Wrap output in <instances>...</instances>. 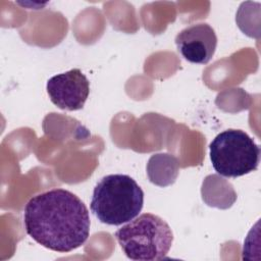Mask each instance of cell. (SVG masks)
<instances>
[{
    "mask_svg": "<svg viewBox=\"0 0 261 261\" xmlns=\"http://www.w3.org/2000/svg\"><path fill=\"white\" fill-rule=\"evenodd\" d=\"M46 88L54 105L62 110L75 111L82 109L88 99L90 82L80 68H72L49 79Z\"/></svg>",
    "mask_w": 261,
    "mask_h": 261,
    "instance_id": "cell-5",
    "label": "cell"
},
{
    "mask_svg": "<svg viewBox=\"0 0 261 261\" xmlns=\"http://www.w3.org/2000/svg\"><path fill=\"white\" fill-rule=\"evenodd\" d=\"M144 205V192L127 174H108L94 188L90 208L102 223L121 225L136 218Z\"/></svg>",
    "mask_w": 261,
    "mask_h": 261,
    "instance_id": "cell-2",
    "label": "cell"
},
{
    "mask_svg": "<svg viewBox=\"0 0 261 261\" xmlns=\"http://www.w3.org/2000/svg\"><path fill=\"white\" fill-rule=\"evenodd\" d=\"M115 239L132 260H161L168 254L173 233L165 220L152 213H143L118 228Z\"/></svg>",
    "mask_w": 261,
    "mask_h": 261,
    "instance_id": "cell-3",
    "label": "cell"
},
{
    "mask_svg": "<svg viewBox=\"0 0 261 261\" xmlns=\"http://www.w3.org/2000/svg\"><path fill=\"white\" fill-rule=\"evenodd\" d=\"M175 44L179 54L189 62L206 64L215 53L217 37L208 23H195L176 35Z\"/></svg>",
    "mask_w": 261,
    "mask_h": 261,
    "instance_id": "cell-6",
    "label": "cell"
},
{
    "mask_svg": "<svg viewBox=\"0 0 261 261\" xmlns=\"http://www.w3.org/2000/svg\"><path fill=\"white\" fill-rule=\"evenodd\" d=\"M212 166L225 177H239L255 171L260 161V148L241 129L218 134L209 146Z\"/></svg>",
    "mask_w": 261,
    "mask_h": 261,
    "instance_id": "cell-4",
    "label": "cell"
},
{
    "mask_svg": "<svg viewBox=\"0 0 261 261\" xmlns=\"http://www.w3.org/2000/svg\"><path fill=\"white\" fill-rule=\"evenodd\" d=\"M23 223L34 241L59 253L84 245L91 225L84 202L64 189H52L32 197L24 206Z\"/></svg>",
    "mask_w": 261,
    "mask_h": 261,
    "instance_id": "cell-1",
    "label": "cell"
}]
</instances>
